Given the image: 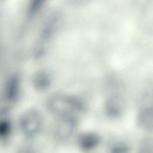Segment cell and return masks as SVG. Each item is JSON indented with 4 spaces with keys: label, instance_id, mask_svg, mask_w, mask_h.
<instances>
[{
    "label": "cell",
    "instance_id": "7",
    "mask_svg": "<svg viewBox=\"0 0 153 153\" xmlns=\"http://www.w3.org/2000/svg\"><path fill=\"white\" fill-rule=\"evenodd\" d=\"M107 150L108 153H131L132 147L127 141L114 138L108 141Z\"/></svg>",
    "mask_w": 153,
    "mask_h": 153
},
{
    "label": "cell",
    "instance_id": "4",
    "mask_svg": "<svg viewBox=\"0 0 153 153\" xmlns=\"http://www.w3.org/2000/svg\"><path fill=\"white\" fill-rule=\"evenodd\" d=\"M102 136L98 132L88 131L76 134L75 143L76 146L84 152L95 150L102 142Z\"/></svg>",
    "mask_w": 153,
    "mask_h": 153
},
{
    "label": "cell",
    "instance_id": "6",
    "mask_svg": "<svg viewBox=\"0 0 153 153\" xmlns=\"http://www.w3.org/2000/svg\"><path fill=\"white\" fill-rule=\"evenodd\" d=\"M137 123L144 132L153 133V107H146L141 110L137 115Z\"/></svg>",
    "mask_w": 153,
    "mask_h": 153
},
{
    "label": "cell",
    "instance_id": "3",
    "mask_svg": "<svg viewBox=\"0 0 153 153\" xmlns=\"http://www.w3.org/2000/svg\"><path fill=\"white\" fill-rule=\"evenodd\" d=\"M78 126L77 116L57 117L53 129L54 140L58 143L68 142L76 134Z\"/></svg>",
    "mask_w": 153,
    "mask_h": 153
},
{
    "label": "cell",
    "instance_id": "9",
    "mask_svg": "<svg viewBox=\"0 0 153 153\" xmlns=\"http://www.w3.org/2000/svg\"><path fill=\"white\" fill-rule=\"evenodd\" d=\"M13 126L8 120L0 121V143H6L10 141L13 134Z\"/></svg>",
    "mask_w": 153,
    "mask_h": 153
},
{
    "label": "cell",
    "instance_id": "8",
    "mask_svg": "<svg viewBox=\"0 0 153 153\" xmlns=\"http://www.w3.org/2000/svg\"><path fill=\"white\" fill-rule=\"evenodd\" d=\"M51 82L52 80L50 74L44 71L38 72L34 78L35 88L39 91L47 90L51 86Z\"/></svg>",
    "mask_w": 153,
    "mask_h": 153
},
{
    "label": "cell",
    "instance_id": "5",
    "mask_svg": "<svg viewBox=\"0 0 153 153\" xmlns=\"http://www.w3.org/2000/svg\"><path fill=\"white\" fill-rule=\"evenodd\" d=\"M125 108V102L122 97L118 94H112L105 101L104 111L108 118L117 119L122 116Z\"/></svg>",
    "mask_w": 153,
    "mask_h": 153
},
{
    "label": "cell",
    "instance_id": "2",
    "mask_svg": "<svg viewBox=\"0 0 153 153\" xmlns=\"http://www.w3.org/2000/svg\"><path fill=\"white\" fill-rule=\"evenodd\" d=\"M44 121L39 111L30 110L24 113L19 120V128L22 135L28 141L39 136L42 132Z\"/></svg>",
    "mask_w": 153,
    "mask_h": 153
},
{
    "label": "cell",
    "instance_id": "10",
    "mask_svg": "<svg viewBox=\"0 0 153 153\" xmlns=\"http://www.w3.org/2000/svg\"><path fill=\"white\" fill-rule=\"evenodd\" d=\"M137 153H153V141L150 139L144 140L140 144Z\"/></svg>",
    "mask_w": 153,
    "mask_h": 153
},
{
    "label": "cell",
    "instance_id": "1",
    "mask_svg": "<svg viewBox=\"0 0 153 153\" xmlns=\"http://www.w3.org/2000/svg\"><path fill=\"white\" fill-rule=\"evenodd\" d=\"M48 110L57 117L77 116L86 111V105L81 98L66 94H56L47 102Z\"/></svg>",
    "mask_w": 153,
    "mask_h": 153
}]
</instances>
